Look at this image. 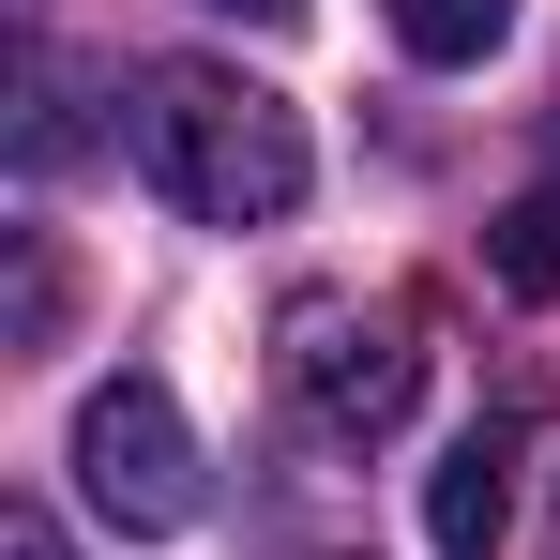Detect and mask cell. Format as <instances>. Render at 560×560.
<instances>
[{
  "instance_id": "cell-1",
  "label": "cell",
  "mask_w": 560,
  "mask_h": 560,
  "mask_svg": "<svg viewBox=\"0 0 560 560\" xmlns=\"http://www.w3.org/2000/svg\"><path fill=\"white\" fill-rule=\"evenodd\" d=\"M121 152L197 228H273V212H303V167H318L303 152V106L258 92V77H228V61H137Z\"/></svg>"
},
{
  "instance_id": "cell-2",
  "label": "cell",
  "mask_w": 560,
  "mask_h": 560,
  "mask_svg": "<svg viewBox=\"0 0 560 560\" xmlns=\"http://www.w3.org/2000/svg\"><path fill=\"white\" fill-rule=\"evenodd\" d=\"M288 409H303V424H318V440H349V455H364V440H394V424H409V394H424V349H409V318H394V303H334V288H318V303H288Z\"/></svg>"
},
{
  "instance_id": "cell-3",
  "label": "cell",
  "mask_w": 560,
  "mask_h": 560,
  "mask_svg": "<svg viewBox=\"0 0 560 560\" xmlns=\"http://www.w3.org/2000/svg\"><path fill=\"white\" fill-rule=\"evenodd\" d=\"M77 485H92V515L106 530H183L197 515V424H183V394L167 378H106L92 409H77Z\"/></svg>"
},
{
  "instance_id": "cell-4",
  "label": "cell",
  "mask_w": 560,
  "mask_h": 560,
  "mask_svg": "<svg viewBox=\"0 0 560 560\" xmlns=\"http://www.w3.org/2000/svg\"><path fill=\"white\" fill-rule=\"evenodd\" d=\"M500 530H515V424H469L440 455V485H424V546L440 560H500Z\"/></svg>"
},
{
  "instance_id": "cell-5",
  "label": "cell",
  "mask_w": 560,
  "mask_h": 560,
  "mask_svg": "<svg viewBox=\"0 0 560 560\" xmlns=\"http://www.w3.org/2000/svg\"><path fill=\"white\" fill-rule=\"evenodd\" d=\"M378 15H394V46L440 61V77H455V61H500V31H515V0H378Z\"/></svg>"
},
{
  "instance_id": "cell-6",
  "label": "cell",
  "mask_w": 560,
  "mask_h": 560,
  "mask_svg": "<svg viewBox=\"0 0 560 560\" xmlns=\"http://www.w3.org/2000/svg\"><path fill=\"white\" fill-rule=\"evenodd\" d=\"M485 258H500L515 303H560V197H515V212L485 228Z\"/></svg>"
},
{
  "instance_id": "cell-7",
  "label": "cell",
  "mask_w": 560,
  "mask_h": 560,
  "mask_svg": "<svg viewBox=\"0 0 560 560\" xmlns=\"http://www.w3.org/2000/svg\"><path fill=\"white\" fill-rule=\"evenodd\" d=\"M15 77H31V121H15V167H77V77H61V46H31Z\"/></svg>"
},
{
  "instance_id": "cell-8",
  "label": "cell",
  "mask_w": 560,
  "mask_h": 560,
  "mask_svg": "<svg viewBox=\"0 0 560 560\" xmlns=\"http://www.w3.org/2000/svg\"><path fill=\"white\" fill-rule=\"evenodd\" d=\"M46 318H61V258L15 243V349H46Z\"/></svg>"
},
{
  "instance_id": "cell-9",
  "label": "cell",
  "mask_w": 560,
  "mask_h": 560,
  "mask_svg": "<svg viewBox=\"0 0 560 560\" xmlns=\"http://www.w3.org/2000/svg\"><path fill=\"white\" fill-rule=\"evenodd\" d=\"M0 560H77V546H61L46 515H0Z\"/></svg>"
},
{
  "instance_id": "cell-10",
  "label": "cell",
  "mask_w": 560,
  "mask_h": 560,
  "mask_svg": "<svg viewBox=\"0 0 560 560\" xmlns=\"http://www.w3.org/2000/svg\"><path fill=\"white\" fill-rule=\"evenodd\" d=\"M212 15H243V31H288V15H303V0H212Z\"/></svg>"
}]
</instances>
